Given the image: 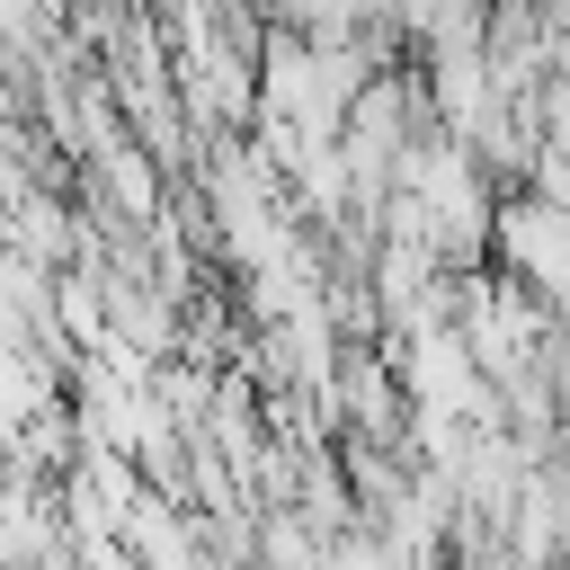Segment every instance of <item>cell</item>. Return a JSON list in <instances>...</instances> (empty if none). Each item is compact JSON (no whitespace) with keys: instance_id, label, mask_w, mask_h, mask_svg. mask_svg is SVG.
Returning a JSON list of instances; mask_svg holds the SVG:
<instances>
[{"instance_id":"6da1fadb","label":"cell","mask_w":570,"mask_h":570,"mask_svg":"<svg viewBox=\"0 0 570 570\" xmlns=\"http://www.w3.org/2000/svg\"><path fill=\"white\" fill-rule=\"evenodd\" d=\"M490 267H508L543 303H570V205L534 196V187L499 196V214H490Z\"/></svg>"}]
</instances>
